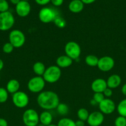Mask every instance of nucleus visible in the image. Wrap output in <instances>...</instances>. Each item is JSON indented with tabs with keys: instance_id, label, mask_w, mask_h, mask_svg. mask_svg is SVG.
<instances>
[{
	"instance_id": "43",
	"label": "nucleus",
	"mask_w": 126,
	"mask_h": 126,
	"mask_svg": "<svg viewBox=\"0 0 126 126\" xmlns=\"http://www.w3.org/2000/svg\"><path fill=\"white\" fill-rule=\"evenodd\" d=\"M45 126L44 125H43V124H38V126Z\"/></svg>"
},
{
	"instance_id": "8",
	"label": "nucleus",
	"mask_w": 126,
	"mask_h": 126,
	"mask_svg": "<svg viewBox=\"0 0 126 126\" xmlns=\"http://www.w3.org/2000/svg\"><path fill=\"white\" fill-rule=\"evenodd\" d=\"M12 100L13 104L19 108H25L29 103L28 95L22 91H18L12 94Z\"/></svg>"
},
{
	"instance_id": "39",
	"label": "nucleus",
	"mask_w": 126,
	"mask_h": 126,
	"mask_svg": "<svg viewBox=\"0 0 126 126\" xmlns=\"http://www.w3.org/2000/svg\"><path fill=\"white\" fill-rule=\"evenodd\" d=\"M21 1V0H10V1H11V3L13 4H15V5H17V4H18Z\"/></svg>"
},
{
	"instance_id": "22",
	"label": "nucleus",
	"mask_w": 126,
	"mask_h": 126,
	"mask_svg": "<svg viewBox=\"0 0 126 126\" xmlns=\"http://www.w3.org/2000/svg\"><path fill=\"white\" fill-rule=\"evenodd\" d=\"M117 110L119 116L126 118V98L122 100L119 103Z\"/></svg>"
},
{
	"instance_id": "35",
	"label": "nucleus",
	"mask_w": 126,
	"mask_h": 126,
	"mask_svg": "<svg viewBox=\"0 0 126 126\" xmlns=\"http://www.w3.org/2000/svg\"><path fill=\"white\" fill-rule=\"evenodd\" d=\"M0 126H8V123L4 118H0Z\"/></svg>"
},
{
	"instance_id": "34",
	"label": "nucleus",
	"mask_w": 126,
	"mask_h": 126,
	"mask_svg": "<svg viewBox=\"0 0 126 126\" xmlns=\"http://www.w3.org/2000/svg\"><path fill=\"white\" fill-rule=\"evenodd\" d=\"M35 1L38 4L41 5V6H44L49 3L51 0H35Z\"/></svg>"
},
{
	"instance_id": "29",
	"label": "nucleus",
	"mask_w": 126,
	"mask_h": 126,
	"mask_svg": "<svg viewBox=\"0 0 126 126\" xmlns=\"http://www.w3.org/2000/svg\"><path fill=\"white\" fill-rule=\"evenodd\" d=\"M115 126H126V118L119 116L114 121Z\"/></svg>"
},
{
	"instance_id": "37",
	"label": "nucleus",
	"mask_w": 126,
	"mask_h": 126,
	"mask_svg": "<svg viewBox=\"0 0 126 126\" xmlns=\"http://www.w3.org/2000/svg\"><path fill=\"white\" fill-rule=\"evenodd\" d=\"M81 1L83 3L85 4H90L95 2L96 0H81Z\"/></svg>"
},
{
	"instance_id": "13",
	"label": "nucleus",
	"mask_w": 126,
	"mask_h": 126,
	"mask_svg": "<svg viewBox=\"0 0 126 126\" xmlns=\"http://www.w3.org/2000/svg\"><path fill=\"white\" fill-rule=\"evenodd\" d=\"M31 11V6L28 1H21L16 5V12L21 17H25L28 16Z\"/></svg>"
},
{
	"instance_id": "40",
	"label": "nucleus",
	"mask_w": 126,
	"mask_h": 126,
	"mask_svg": "<svg viewBox=\"0 0 126 126\" xmlns=\"http://www.w3.org/2000/svg\"><path fill=\"white\" fill-rule=\"evenodd\" d=\"M3 67H4V62L3 61H2V59H0V71H1V70H2Z\"/></svg>"
},
{
	"instance_id": "9",
	"label": "nucleus",
	"mask_w": 126,
	"mask_h": 126,
	"mask_svg": "<svg viewBox=\"0 0 126 126\" xmlns=\"http://www.w3.org/2000/svg\"><path fill=\"white\" fill-rule=\"evenodd\" d=\"M56 16L55 11L49 7H43L38 13V18L40 20L44 23L53 22Z\"/></svg>"
},
{
	"instance_id": "36",
	"label": "nucleus",
	"mask_w": 126,
	"mask_h": 126,
	"mask_svg": "<svg viewBox=\"0 0 126 126\" xmlns=\"http://www.w3.org/2000/svg\"><path fill=\"white\" fill-rule=\"evenodd\" d=\"M75 126H85V122L83 121L77 120V121H75Z\"/></svg>"
},
{
	"instance_id": "16",
	"label": "nucleus",
	"mask_w": 126,
	"mask_h": 126,
	"mask_svg": "<svg viewBox=\"0 0 126 126\" xmlns=\"http://www.w3.org/2000/svg\"><path fill=\"white\" fill-rule=\"evenodd\" d=\"M107 86L108 88L113 89L117 88L121 83V78L118 75H112L107 78L106 81Z\"/></svg>"
},
{
	"instance_id": "27",
	"label": "nucleus",
	"mask_w": 126,
	"mask_h": 126,
	"mask_svg": "<svg viewBox=\"0 0 126 126\" xmlns=\"http://www.w3.org/2000/svg\"><path fill=\"white\" fill-rule=\"evenodd\" d=\"M8 94L6 89L0 87V103H4L7 100Z\"/></svg>"
},
{
	"instance_id": "12",
	"label": "nucleus",
	"mask_w": 126,
	"mask_h": 126,
	"mask_svg": "<svg viewBox=\"0 0 126 126\" xmlns=\"http://www.w3.org/2000/svg\"><path fill=\"white\" fill-rule=\"evenodd\" d=\"M104 119V114L101 112L94 111L89 114L86 121L90 126H100L103 124Z\"/></svg>"
},
{
	"instance_id": "32",
	"label": "nucleus",
	"mask_w": 126,
	"mask_h": 126,
	"mask_svg": "<svg viewBox=\"0 0 126 126\" xmlns=\"http://www.w3.org/2000/svg\"><path fill=\"white\" fill-rule=\"evenodd\" d=\"M103 93L105 97L108 98V97H111V96H112V89H111L107 87V88H106V89L104 91V92H103Z\"/></svg>"
},
{
	"instance_id": "1",
	"label": "nucleus",
	"mask_w": 126,
	"mask_h": 126,
	"mask_svg": "<svg viewBox=\"0 0 126 126\" xmlns=\"http://www.w3.org/2000/svg\"><path fill=\"white\" fill-rule=\"evenodd\" d=\"M37 102L40 108L49 111L56 109L59 104V98L58 94L53 91H43L37 97Z\"/></svg>"
},
{
	"instance_id": "23",
	"label": "nucleus",
	"mask_w": 126,
	"mask_h": 126,
	"mask_svg": "<svg viewBox=\"0 0 126 126\" xmlns=\"http://www.w3.org/2000/svg\"><path fill=\"white\" fill-rule=\"evenodd\" d=\"M77 116L80 120L83 121H86L88 119V118L89 116V113L88 111L84 108H81L77 111Z\"/></svg>"
},
{
	"instance_id": "20",
	"label": "nucleus",
	"mask_w": 126,
	"mask_h": 126,
	"mask_svg": "<svg viewBox=\"0 0 126 126\" xmlns=\"http://www.w3.org/2000/svg\"><path fill=\"white\" fill-rule=\"evenodd\" d=\"M46 68L44 64L42 62H37L33 65V71L37 76H43Z\"/></svg>"
},
{
	"instance_id": "7",
	"label": "nucleus",
	"mask_w": 126,
	"mask_h": 126,
	"mask_svg": "<svg viewBox=\"0 0 126 126\" xmlns=\"http://www.w3.org/2000/svg\"><path fill=\"white\" fill-rule=\"evenodd\" d=\"M65 55L74 60L79 59L81 54V48L80 45L75 41H69L67 43L64 47Z\"/></svg>"
},
{
	"instance_id": "33",
	"label": "nucleus",
	"mask_w": 126,
	"mask_h": 126,
	"mask_svg": "<svg viewBox=\"0 0 126 126\" xmlns=\"http://www.w3.org/2000/svg\"><path fill=\"white\" fill-rule=\"evenodd\" d=\"M51 2L54 6L58 7L63 4L64 0H51Z\"/></svg>"
},
{
	"instance_id": "17",
	"label": "nucleus",
	"mask_w": 126,
	"mask_h": 126,
	"mask_svg": "<svg viewBox=\"0 0 126 126\" xmlns=\"http://www.w3.org/2000/svg\"><path fill=\"white\" fill-rule=\"evenodd\" d=\"M84 8V4L81 0H72L69 4V9L73 13H79Z\"/></svg>"
},
{
	"instance_id": "5",
	"label": "nucleus",
	"mask_w": 126,
	"mask_h": 126,
	"mask_svg": "<svg viewBox=\"0 0 126 126\" xmlns=\"http://www.w3.org/2000/svg\"><path fill=\"white\" fill-rule=\"evenodd\" d=\"M22 121L26 126H37L40 123L39 115L35 110L27 109L23 113Z\"/></svg>"
},
{
	"instance_id": "42",
	"label": "nucleus",
	"mask_w": 126,
	"mask_h": 126,
	"mask_svg": "<svg viewBox=\"0 0 126 126\" xmlns=\"http://www.w3.org/2000/svg\"><path fill=\"white\" fill-rule=\"evenodd\" d=\"M58 126L57 125H55V124H50V125H49V126Z\"/></svg>"
},
{
	"instance_id": "38",
	"label": "nucleus",
	"mask_w": 126,
	"mask_h": 126,
	"mask_svg": "<svg viewBox=\"0 0 126 126\" xmlns=\"http://www.w3.org/2000/svg\"><path fill=\"white\" fill-rule=\"evenodd\" d=\"M121 91H122V93L126 96V83L123 85L122 89H121Z\"/></svg>"
},
{
	"instance_id": "41",
	"label": "nucleus",
	"mask_w": 126,
	"mask_h": 126,
	"mask_svg": "<svg viewBox=\"0 0 126 126\" xmlns=\"http://www.w3.org/2000/svg\"><path fill=\"white\" fill-rule=\"evenodd\" d=\"M90 104H91V105L94 106V105H97L98 103H96V102H95L93 99H92V100H91V101H90Z\"/></svg>"
},
{
	"instance_id": "15",
	"label": "nucleus",
	"mask_w": 126,
	"mask_h": 126,
	"mask_svg": "<svg viewBox=\"0 0 126 126\" xmlns=\"http://www.w3.org/2000/svg\"><path fill=\"white\" fill-rule=\"evenodd\" d=\"M56 65L60 68H65L69 67L73 63V60L66 55H61L56 60Z\"/></svg>"
},
{
	"instance_id": "25",
	"label": "nucleus",
	"mask_w": 126,
	"mask_h": 126,
	"mask_svg": "<svg viewBox=\"0 0 126 126\" xmlns=\"http://www.w3.org/2000/svg\"><path fill=\"white\" fill-rule=\"evenodd\" d=\"M56 110L58 113L60 115H66L69 112V107L66 104L63 103H59L56 108Z\"/></svg>"
},
{
	"instance_id": "44",
	"label": "nucleus",
	"mask_w": 126,
	"mask_h": 126,
	"mask_svg": "<svg viewBox=\"0 0 126 126\" xmlns=\"http://www.w3.org/2000/svg\"><path fill=\"white\" fill-rule=\"evenodd\" d=\"M21 1H28L29 0H21Z\"/></svg>"
},
{
	"instance_id": "10",
	"label": "nucleus",
	"mask_w": 126,
	"mask_h": 126,
	"mask_svg": "<svg viewBox=\"0 0 126 126\" xmlns=\"http://www.w3.org/2000/svg\"><path fill=\"white\" fill-rule=\"evenodd\" d=\"M114 60L111 57L104 56L99 59L97 66L101 71L107 72L112 70L114 66Z\"/></svg>"
},
{
	"instance_id": "14",
	"label": "nucleus",
	"mask_w": 126,
	"mask_h": 126,
	"mask_svg": "<svg viewBox=\"0 0 126 126\" xmlns=\"http://www.w3.org/2000/svg\"><path fill=\"white\" fill-rule=\"evenodd\" d=\"M107 87L106 81L102 78H97L94 80L91 84V89L95 93H103Z\"/></svg>"
},
{
	"instance_id": "11",
	"label": "nucleus",
	"mask_w": 126,
	"mask_h": 126,
	"mask_svg": "<svg viewBox=\"0 0 126 126\" xmlns=\"http://www.w3.org/2000/svg\"><path fill=\"white\" fill-rule=\"evenodd\" d=\"M100 112L103 114H111L116 110V105L110 98H105L98 104Z\"/></svg>"
},
{
	"instance_id": "18",
	"label": "nucleus",
	"mask_w": 126,
	"mask_h": 126,
	"mask_svg": "<svg viewBox=\"0 0 126 126\" xmlns=\"http://www.w3.org/2000/svg\"><path fill=\"white\" fill-rule=\"evenodd\" d=\"M53 115L48 111H44L39 115V119L40 124L45 126H48L52 124L53 121Z\"/></svg>"
},
{
	"instance_id": "2",
	"label": "nucleus",
	"mask_w": 126,
	"mask_h": 126,
	"mask_svg": "<svg viewBox=\"0 0 126 126\" xmlns=\"http://www.w3.org/2000/svg\"><path fill=\"white\" fill-rule=\"evenodd\" d=\"M61 76V70L57 65H51L46 68L44 74L42 76L44 81L53 84L56 82Z\"/></svg>"
},
{
	"instance_id": "6",
	"label": "nucleus",
	"mask_w": 126,
	"mask_h": 126,
	"mask_svg": "<svg viewBox=\"0 0 126 126\" xmlns=\"http://www.w3.org/2000/svg\"><path fill=\"white\" fill-rule=\"evenodd\" d=\"M45 82L42 76H36L28 81L27 87L32 93H40L45 86Z\"/></svg>"
},
{
	"instance_id": "21",
	"label": "nucleus",
	"mask_w": 126,
	"mask_h": 126,
	"mask_svg": "<svg viewBox=\"0 0 126 126\" xmlns=\"http://www.w3.org/2000/svg\"><path fill=\"white\" fill-rule=\"evenodd\" d=\"M99 58L95 55H88L85 59V63L90 66H96L98 63Z\"/></svg>"
},
{
	"instance_id": "28",
	"label": "nucleus",
	"mask_w": 126,
	"mask_h": 126,
	"mask_svg": "<svg viewBox=\"0 0 126 126\" xmlns=\"http://www.w3.org/2000/svg\"><path fill=\"white\" fill-rule=\"evenodd\" d=\"M14 47L9 42L6 43L2 46V51L5 54H11L14 50Z\"/></svg>"
},
{
	"instance_id": "31",
	"label": "nucleus",
	"mask_w": 126,
	"mask_h": 126,
	"mask_svg": "<svg viewBox=\"0 0 126 126\" xmlns=\"http://www.w3.org/2000/svg\"><path fill=\"white\" fill-rule=\"evenodd\" d=\"M9 3L6 0H0V13L8 11Z\"/></svg>"
},
{
	"instance_id": "26",
	"label": "nucleus",
	"mask_w": 126,
	"mask_h": 126,
	"mask_svg": "<svg viewBox=\"0 0 126 126\" xmlns=\"http://www.w3.org/2000/svg\"><path fill=\"white\" fill-rule=\"evenodd\" d=\"M54 23L57 27L59 28H63L65 27L66 25V22H65V19L63 17H60V16H56L55 19L53 21Z\"/></svg>"
},
{
	"instance_id": "24",
	"label": "nucleus",
	"mask_w": 126,
	"mask_h": 126,
	"mask_svg": "<svg viewBox=\"0 0 126 126\" xmlns=\"http://www.w3.org/2000/svg\"><path fill=\"white\" fill-rule=\"evenodd\" d=\"M58 126H76L75 122L67 118H63L58 121Z\"/></svg>"
},
{
	"instance_id": "19",
	"label": "nucleus",
	"mask_w": 126,
	"mask_h": 126,
	"mask_svg": "<svg viewBox=\"0 0 126 126\" xmlns=\"http://www.w3.org/2000/svg\"><path fill=\"white\" fill-rule=\"evenodd\" d=\"M20 83L19 81L15 79H12L7 82L6 84V90L10 94H15L16 92L19 91Z\"/></svg>"
},
{
	"instance_id": "4",
	"label": "nucleus",
	"mask_w": 126,
	"mask_h": 126,
	"mask_svg": "<svg viewBox=\"0 0 126 126\" xmlns=\"http://www.w3.org/2000/svg\"><path fill=\"white\" fill-rule=\"evenodd\" d=\"M9 42L14 48H20L23 46L25 43V36L22 31L13 30L9 34Z\"/></svg>"
},
{
	"instance_id": "3",
	"label": "nucleus",
	"mask_w": 126,
	"mask_h": 126,
	"mask_svg": "<svg viewBox=\"0 0 126 126\" xmlns=\"http://www.w3.org/2000/svg\"><path fill=\"white\" fill-rule=\"evenodd\" d=\"M15 23L13 14L9 11L0 13V31L6 32L12 28Z\"/></svg>"
},
{
	"instance_id": "30",
	"label": "nucleus",
	"mask_w": 126,
	"mask_h": 126,
	"mask_svg": "<svg viewBox=\"0 0 126 126\" xmlns=\"http://www.w3.org/2000/svg\"><path fill=\"white\" fill-rule=\"evenodd\" d=\"M105 98V95H104L103 93H101V92H96V93H95L93 94V99L98 103H100L101 102H102L104 99Z\"/></svg>"
},
{
	"instance_id": "45",
	"label": "nucleus",
	"mask_w": 126,
	"mask_h": 126,
	"mask_svg": "<svg viewBox=\"0 0 126 126\" xmlns=\"http://www.w3.org/2000/svg\"></svg>"
}]
</instances>
